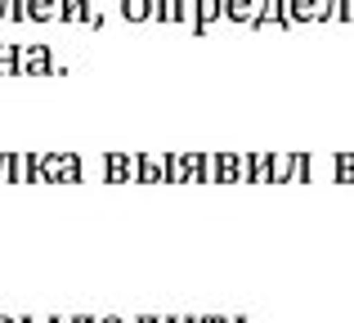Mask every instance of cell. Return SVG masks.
<instances>
[{
  "mask_svg": "<svg viewBox=\"0 0 354 323\" xmlns=\"http://www.w3.org/2000/svg\"><path fill=\"white\" fill-rule=\"evenodd\" d=\"M265 27H278V32H292V18H287V0H260L256 18H251V32H265Z\"/></svg>",
  "mask_w": 354,
  "mask_h": 323,
  "instance_id": "obj_1",
  "label": "cell"
},
{
  "mask_svg": "<svg viewBox=\"0 0 354 323\" xmlns=\"http://www.w3.org/2000/svg\"><path fill=\"white\" fill-rule=\"evenodd\" d=\"M59 63H54L50 45H23V77H54Z\"/></svg>",
  "mask_w": 354,
  "mask_h": 323,
  "instance_id": "obj_2",
  "label": "cell"
},
{
  "mask_svg": "<svg viewBox=\"0 0 354 323\" xmlns=\"http://www.w3.org/2000/svg\"><path fill=\"white\" fill-rule=\"evenodd\" d=\"M211 180L216 184H242V153H234V149L211 153Z\"/></svg>",
  "mask_w": 354,
  "mask_h": 323,
  "instance_id": "obj_3",
  "label": "cell"
},
{
  "mask_svg": "<svg viewBox=\"0 0 354 323\" xmlns=\"http://www.w3.org/2000/svg\"><path fill=\"white\" fill-rule=\"evenodd\" d=\"M220 18H225V0H193V23H189V32L193 36H207Z\"/></svg>",
  "mask_w": 354,
  "mask_h": 323,
  "instance_id": "obj_4",
  "label": "cell"
},
{
  "mask_svg": "<svg viewBox=\"0 0 354 323\" xmlns=\"http://www.w3.org/2000/svg\"><path fill=\"white\" fill-rule=\"evenodd\" d=\"M95 5H90V0H59V23H86V27H95Z\"/></svg>",
  "mask_w": 354,
  "mask_h": 323,
  "instance_id": "obj_5",
  "label": "cell"
},
{
  "mask_svg": "<svg viewBox=\"0 0 354 323\" xmlns=\"http://www.w3.org/2000/svg\"><path fill=\"white\" fill-rule=\"evenodd\" d=\"M104 180L108 184H130V180H135L130 153H104Z\"/></svg>",
  "mask_w": 354,
  "mask_h": 323,
  "instance_id": "obj_6",
  "label": "cell"
},
{
  "mask_svg": "<svg viewBox=\"0 0 354 323\" xmlns=\"http://www.w3.org/2000/svg\"><path fill=\"white\" fill-rule=\"evenodd\" d=\"M153 23H193V0H157Z\"/></svg>",
  "mask_w": 354,
  "mask_h": 323,
  "instance_id": "obj_7",
  "label": "cell"
},
{
  "mask_svg": "<svg viewBox=\"0 0 354 323\" xmlns=\"http://www.w3.org/2000/svg\"><path fill=\"white\" fill-rule=\"evenodd\" d=\"M296 180V153H269V180L265 184H292Z\"/></svg>",
  "mask_w": 354,
  "mask_h": 323,
  "instance_id": "obj_8",
  "label": "cell"
},
{
  "mask_svg": "<svg viewBox=\"0 0 354 323\" xmlns=\"http://www.w3.org/2000/svg\"><path fill=\"white\" fill-rule=\"evenodd\" d=\"M130 166H135V184H166L162 162H153L148 153H130Z\"/></svg>",
  "mask_w": 354,
  "mask_h": 323,
  "instance_id": "obj_9",
  "label": "cell"
},
{
  "mask_svg": "<svg viewBox=\"0 0 354 323\" xmlns=\"http://www.w3.org/2000/svg\"><path fill=\"white\" fill-rule=\"evenodd\" d=\"M242 180L265 184L269 180V153H242Z\"/></svg>",
  "mask_w": 354,
  "mask_h": 323,
  "instance_id": "obj_10",
  "label": "cell"
},
{
  "mask_svg": "<svg viewBox=\"0 0 354 323\" xmlns=\"http://www.w3.org/2000/svg\"><path fill=\"white\" fill-rule=\"evenodd\" d=\"M260 0H225V23H238V27H251Z\"/></svg>",
  "mask_w": 354,
  "mask_h": 323,
  "instance_id": "obj_11",
  "label": "cell"
},
{
  "mask_svg": "<svg viewBox=\"0 0 354 323\" xmlns=\"http://www.w3.org/2000/svg\"><path fill=\"white\" fill-rule=\"evenodd\" d=\"M121 18L126 23H153V14H157V0H121Z\"/></svg>",
  "mask_w": 354,
  "mask_h": 323,
  "instance_id": "obj_12",
  "label": "cell"
},
{
  "mask_svg": "<svg viewBox=\"0 0 354 323\" xmlns=\"http://www.w3.org/2000/svg\"><path fill=\"white\" fill-rule=\"evenodd\" d=\"M189 184H211V153H184Z\"/></svg>",
  "mask_w": 354,
  "mask_h": 323,
  "instance_id": "obj_13",
  "label": "cell"
},
{
  "mask_svg": "<svg viewBox=\"0 0 354 323\" xmlns=\"http://www.w3.org/2000/svg\"><path fill=\"white\" fill-rule=\"evenodd\" d=\"M287 18H292V27H305L319 18V0H287Z\"/></svg>",
  "mask_w": 354,
  "mask_h": 323,
  "instance_id": "obj_14",
  "label": "cell"
},
{
  "mask_svg": "<svg viewBox=\"0 0 354 323\" xmlns=\"http://www.w3.org/2000/svg\"><path fill=\"white\" fill-rule=\"evenodd\" d=\"M27 23H59V0H27Z\"/></svg>",
  "mask_w": 354,
  "mask_h": 323,
  "instance_id": "obj_15",
  "label": "cell"
},
{
  "mask_svg": "<svg viewBox=\"0 0 354 323\" xmlns=\"http://www.w3.org/2000/svg\"><path fill=\"white\" fill-rule=\"evenodd\" d=\"M162 175H166V184H189V171H184V153H162Z\"/></svg>",
  "mask_w": 354,
  "mask_h": 323,
  "instance_id": "obj_16",
  "label": "cell"
},
{
  "mask_svg": "<svg viewBox=\"0 0 354 323\" xmlns=\"http://www.w3.org/2000/svg\"><path fill=\"white\" fill-rule=\"evenodd\" d=\"M0 23H27V0H0Z\"/></svg>",
  "mask_w": 354,
  "mask_h": 323,
  "instance_id": "obj_17",
  "label": "cell"
},
{
  "mask_svg": "<svg viewBox=\"0 0 354 323\" xmlns=\"http://www.w3.org/2000/svg\"><path fill=\"white\" fill-rule=\"evenodd\" d=\"M328 18H354V5L350 0H328V5H319V23H328Z\"/></svg>",
  "mask_w": 354,
  "mask_h": 323,
  "instance_id": "obj_18",
  "label": "cell"
},
{
  "mask_svg": "<svg viewBox=\"0 0 354 323\" xmlns=\"http://www.w3.org/2000/svg\"><path fill=\"white\" fill-rule=\"evenodd\" d=\"M23 77V45H5V68H0V77Z\"/></svg>",
  "mask_w": 354,
  "mask_h": 323,
  "instance_id": "obj_19",
  "label": "cell"
},
{
  "mask_svg": "<svg viewBox=\"0 0 354 323\" xmlns=\"http://www.w3.org/2000/svg\"><path fill=\"white\" fill-rule=\"evenodd\" d=\"M41 153H23V184H41Z\"/></svg>",
  "mask_w": 354,
  "mask_h": 323,
  "instance_id": "obj_20",
  "label": "cell"
},
{
  "mask_svg": "<svg viewBox=\"0 0 354 323\" xmlns=\"http://www.w3.org/2000/svg\"><path fill=\"white\" fill-rule=\"evenodd\" d=\"M310 175H314V158L310 153H296V184H310Z\"/></svg>",
  "mask_w": 354,
  "mask_h": 323,
  "instance_id": "obj_21",
  "label": "cell"
},
{
  "mask_svg": "<svg viewBox=\"0 0 354 323\" xmlns=\"http://www.w3.org/2000/svg\"><path fill=\"white\" fill-rule=\"evenodd\" d=\"M99 323H135V319H121V315H108V319H99Z\"/></svg>",
  "mask_w": 354,
  "mask_h": 323,
  "instance_id": "obj_22",
  "label": "cell"
},
{
  "mask_svg": "<svg viewBox=\"0 0 354 323\" xmlns=\"http://www.w3.org/2000/svg\"><path fill=\"white\" fill-rule=\"evenodd\" d=\"M18 323H45V319H32V315H23V319H18Z\"/></svg>",
  "mask_w": 354,
  "mask_h": 323,
  "instance_id": "obj_23",
  "label": "cell"
},
{
  "mask_svg": "<svg viewBox=\"0 0 354 323\" xmlns=\"http://www.w3.org/2000/svg\"><path fill=\"white\" fill-rule=\"evenodd\" d=\"M45 323H72V319H59V315H54V319H45Z\"/></svg>",
  "mask_w": 354,
  "mask_h": 323,
  "instance_id": "obj_24",
  "label": "cell"
},
{
  "mask_svg": "<svg viewBox=\"0 0 354 323\" xmlns=\"http://www.w3.org/2000/svg\"><path fill=\"white\" fill-rule=\"evenodd\" d=\"M0 323H18V319H14V315H0Z\"/></svg>",
  "mask_w": 354,
  "mask_h": 323,
  "instance_id": "obj_25",
  "label": "cell"
},
{
  "mask_svg": "<svg viewBox=\"0 0 354 323\" xmlns=\"http://www.w3.org/2000/svg\"><path fill=\"white\" fill-rule=\"evenodd\" d=\"M234 323H251V319H242V315H234Z\"/></svg>",
  "mask_w": 354,
  "mask_h": 323,
  "instance_id": "obj_26",
  "label": "cell"
}]
</instances>
